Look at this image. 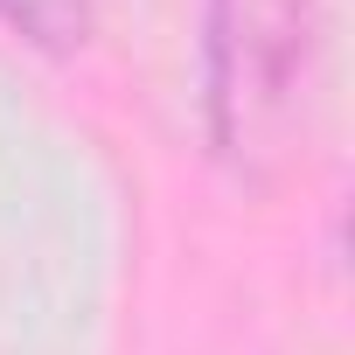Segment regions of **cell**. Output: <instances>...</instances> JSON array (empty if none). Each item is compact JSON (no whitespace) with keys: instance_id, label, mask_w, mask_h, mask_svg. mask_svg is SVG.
<instances>
[{"instance_id":"7a4b0ae2","label":"cell","mask_w":355,"mask_h":355,"mask_svg":"<svg viewBox=\"0 0 355 355\" xmlns=\"http://www.w3.org/2000/svg\"><path fill=\"white\" fill-rule=\"evenodd\" d=\"M0 21L49 49H70L91 35V0H0Z\"/></svg>"},{"instance_id":"6da1fadb","label":"cell","mask_w":355,"mask_h":355,"mask_svg":"<svg viewBox=\"0 0 355 355\" xmlns=\"http://www.w3.org/2000/svg\"><path fill=\"white\" fill-rule=\"evenodd\" d=\"M313 63L306 0H216V125L230 153H279Z\"/></svg>"}]
</instances>
